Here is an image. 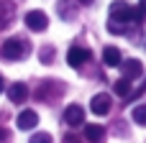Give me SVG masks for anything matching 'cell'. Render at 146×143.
I'll use <instances>...</instances> for the list:
<instances>
[{
	"instance_id": "6da1fadb",
	"label": "cell",
	"mask_w": 146,
	"mask_h": 143,
	"mask_svg": "<svg viewBox=\"0 0 146 143\" xmlns=\"http://www.w3.org/2000/svg\"><path fill=\"white\" fill-rule=\"evenodd\" d=\"M144 15H146V13L141 10V8H133V5H128L126 0H115V3L110 5L108 28H110L113 33H123L126 26H131V23H141Z\"/></svg>"
},
{
	"instance_id": "7a4b0ae2",
	"label": "cell",
	"mask_w": 146,
	"mask_h": 143,
	"mask_svg": "<svg viewBox=\"0 0 146 143\" xmlns=\"http://www.w3.org/2000/svg\"><path fill=\"white\" fill-rule=\"evenodd\" d=\"M26 54H28V41H21V38H8L0 46V56L8 59V61H18Z\"/></svg>"
},
{
	"instance_id": "3957f363",
	"label": "cell",
	"mask_w": 146,
	"mask_h": 143,
	"mask_svg": "<svg viewBox=\"0 0 146 143\" xmlns=\"http://www.w3.org/2000/svg\"><path fill=\"white\" fill-rule=\"evenodd\" d=\"M26 26H28L31 31H44V28L49 26V18H46L44 10H28V13H26Z\"/></svg>"
},
{
	"instance_id": "277c9868",
	"label": "cell",
	"mask_w": 146,
	"mask_h": 143,
	"mask_svg": "<svg viewBox=\"0 0 146 143\" xmlns=\"http://www.w3.org/2000/svg\"><path fill=\"white\" fill-rule=\"evenodd\" d=\"M90 59V49H82V46H72L69 51H67V64L69 67H82L85 61Z\"/></svg>"
},
{
	"instance_id": "5b68a950",
	"label": "cell",
	"mask_w": 146,
	"mask_h": 143,
	"mask_svg": "<svg viewBox=\"0 0 146 143\" xmlns=\"http://www.w3.org/2000/svg\"><path fill=\"white\" fill-rule=\"evenodd\" d=\"M110 107H113V100H110L105 92L95 95V97H92V102H90V110H92L95 115H108V113H110Z\"/></svg>"
},
{
	"instance_id": "8992f818",
	"label": "cell",
	"mask_w": 146,
	"mask_h": 143,
	"mask_svg": "<svg viewBox=\"0 0 146 143\" xmlns=\"http://www.w3.org/2000/svg\"><path fill=\"white\" fill-rule=\"evenodd\" d=\"M82 120H85V110H82L80 105H69V107L64 110V123H67V125L77 128V125H82Z\"/></svg>"
},
{
	"instance_id": "52a82bcc",
	"label": "cell",
	"mask_w": 146,
	"mask_h": 143,
	"mask_svg": "<svg viewBox=\"0 0 146 143\" xmlns=\"http://www.w3.org/2000/svg\"><path fill=\"white\" fill-rule=\"evenodd\" d=\"M15 125H18L21 130H33V128L38 125V115H36L33 110H23V113L15 118Z\"/></svg>"
},
{
	"instance_id": "ba28073f",
	"label": "cell",
	"mask_w": 146,
	"mask_h": 143,
	"mask_svg": "<svg viewBox=\"0 0 146 143\" xmlns=\"http://www.w3.org/2000/svg\"><path fill=\"white\" fill-rule=\"evenodd\" d=\"M123 64V74H126V79H139L141 74H144V64L139 61V59H128V61H121Z\"/></svg>"
},
{
	"instance_id": "9c48e42d",
	"label": "cell",
	"mask_w": 146,
	"mask_h": 143,
	"mask_svg": "<svg viewBox=\"0 0 146 143\" xmlns=\"http://www.w3.org/2000/svg\"><path fill=\"white\" fill-rule=\"evenodd\" d=\"M8 97H10V102L21 105V102L28 97V87H26L23 82H15V84H10V87H8Z\"/></svg>"
},
{
	"instance_id": "30bf717a",
	"label": "cell",
	"mask_w": 146,
	"mask_h": 143,
	"mask_svg": "<svg viewBox=\"0 0 146 143\" xmlns=\"http://www.w3.org/2000/svg\"><path fill=\"white\" fill-rule=\"evenodd\" d=\"M121 51L115 49V46H105L103 49V64L105 67H121Z\"/></svg>"
},
{
	"instance_id": "8fae6325",
	"label": "cell",
	"mask_w": 146,
	"mask_h": 143,
	"mask_svg": "<svg viewBox=\"0 0 146 143\" xmlns=\"http://www.w3.org/2000/svg\"><path fill=\"white\" fill-rule=\"evenodd\" d=\"M13 10H15V5H13L10 0H3V3H0V28L10 26V20H13Z\"/></svg>"
},
{
	"instance_id": "7c38bea8",
	"label": "cell",
	"mask_w": 146,
	"mask_h": 143,
	"mask_svg": "<svg viewBox=\"0 0 146 143\" xmlns=\"http://www.w3.org/2000/svg\"><path fill=\"white\" fill-rule=\"evenodd\" d=\"M85 138H87L90 143H103L105 128H103V125H85Z\"/></svg>"
},
{
	"instance_id": "4fadbf2b",
	"label": "cell",
	"mask_w": 146,
	"mask_h": 143,
	"mask_svg": "<svg viewBox=\"0 0 146 143\" xmlns=\"http://www.w3.org/2000/svg\"><path fill=\"white\" fill-rule=\"evenodd\" d=\"M113 90H115V95H121L123 100H128V97H131V92H133V84H131V79H126V77H123V79H118V82L113 84Z\"/></svg>"
},
{
	"instance_id": "5bb4252c",
	"label": "cell",
	"mask_w": 146,
	"mask_h": 143,
	"mask_svg": "<svg viewBox=\"0 0 146 143\" xmlns=\"http://www.w3.org/2000/svg\"><path fill=\"white\" fill-rule=\"evenodd\" d=\"M131 118H133L139 125H146V105H139V107H133Z\"/></svg>"
},
{
	"instance_id": "9a60e30c",
	"label": "cell",
	"mask_w": 146,
	"mask_h": 143,
	"mask_svg": "<svg viewBox=\"0 0 146 143\" xmlns=\"http://www.w3.org/2000/svg\"><path fill=\"white\" fill-rule=\"evenodd\" d=\"M59 10L64 13V15H62L64 20H67V18H74V10H72V3H64V0H62V3H59Z\"/></svg>"
},
{
	"instance_id": "2e32d148",
	"label": "cell",
	"mask_w": 146,
	"mask_h": 143,
	"mask_svg": "<svg viewBox=\"0 0 146 143\" xmlns=\"http://www.w3.org/2000/svg\"><path fill=\"white\" fill-rule=\"evenodd\" d=\"M28 143H51V136L49 133H33Z\"/></svg>"
},
{
	"instance_id": "e0dca14e",
	"label": "cell",
	"mask_w": 146,
	"mask_h": 143,
	"mask_svg": "<svg viewBox=\"0 0 146 143\" xmlns=\"http://www.w3.org/2000/svg\"><path fill=\"white\" fill-rule=\"evenodd\" d=\"M51 54H54V49H46V46H44V49H41V61L49 64V61H51Z\"/></svg>"
},
{
	"instance_id": "ac0fdd59",
	"label": "cell",
	"mask_w": 146,
	"mask_h": 143,
	"mask_svg": "<svg viewBox=\"0 0 146 143\" xmlns=\"http://www.w3.org/2000/svg\"><path fill=\"white\" fill-rule=\"evenodd\" d=\"M64 143H80V141H77L74 136H67V138H64Z\"/></svg>"
},
{
	"instance_id": "d6986e66",
	"label": "cell",
	"mask_w": 146,
	"mask_h": 143,
	"mask_svg": "<svg viewBox=\"0 0 146 143\" xmlns=\"http://www.w3.org/2000/svg\"><path fill=\"white\" fill-rule=\"evenodd\" d=\"M5 138H8V130H5V128H0V141H5Z\"/></svg>"
},
{
	"instance_id": "ffe728a7",
	"label": "cell",
	"mask_w": 146,
	"mask_h": 143,
	"mask_svg": "<svg viewBox=\"0 0 146 143\" xmlns=\"http://www.w3.org/2000/svg\"><path fill=\"white\" fill-rule=\"evenodd\" d=\"M77 3H82V5H92L95 0H77Z\"/></svg>"
},
{
	"instance_id": "44dd1931",
	"label": "cell",
	"mask_w": 146,
	"mask_h": 143,
	"mask_svg": "<svg viewBox=\"0 0 146 143\" xmlns=\"http://www.w3.org/2000/svg\"><path fill=\"white\" fill-rule=\"evenodd\" d=\"M3 90H5V82H3V77H0V92H3Z\"/></svg>"
},
{
	"instance_id": "7402d4cb",
	"label": "cell",
	"mask_w": 146,
	"mask_h": 143,
	"mask_svg": "<svg viewBox=\"0 0 146 143\" xmlns=\"http://www.w3.org/2000/svg\"><path fill=\"white\" fill-rule=\"evenodd\" d=\"M141 10H144V13H146V0H141Z\"/></svg>"
}]
</instances>
